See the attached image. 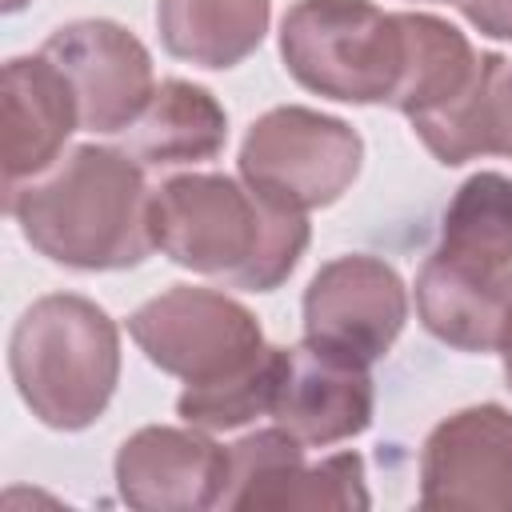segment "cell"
Segmentation results:
<instances>
[{
    "instance_id": "1",
    "label": "cell",
    "mask_w": 512,
    "mask_h": 512,
    "mask_svg": "<svg viewBox=\"0 0 512 512\" xmlns=\"http://www.w3.org/2000/svg\"><path fill=\"white\" fill-rule=\"evenodd\" d=\"M24 240L52 264L112 272L140 264L152 244V192L144 168L108 144H76L4 196Z\"/></svg>"
},
{
    "instance_id": "2",
    "label": "cell",
    "mask_w": 512,
    "mask_h": 512,
    "mask_svg": "<svg viewBox=\"0 0 512 512\" xmlns=\"http://www.w3.org/2000/svg\"><path fill=\"white\" fill-rule=\"evenodd\" d=\"M152 244L180 268L272 292L308 248V216L220 172H180L152 192Z\"/></svg>"
},
{
    "instance_id": "3",
    "label": "cell",
    "mask_w": 512,
    "mask_h": 512,
    "mask_svg": "<svg viewBox=\"0 0 512 512\" xmlns=\"http://www.w3.org/2000/svg\"><path fill=\"white\" fill-rule=\"evenodd\" d=\"M8 368L32 416L60 432L96 424L120 380L112 316L76 292L40 296L12 328Z\"/></svg>"
},
{
    "instance_id": "4",
    "label": "cell",
    "mask_w": 512,
    "mask_h": 512,
    "mask_svg": "<svg viewBox=\"0 0 512 512\" xmlns=\"http://www.w3.org/2000/svg\"><path fill=\"white\" fill-rule=\"evenodd\" d=\"M400 24L404 72L388 104L440 164L488 156V88L500 52H476L456 24L428 12H400Z\"/></svg>"
},
{
    "instance_id": "5",
    "label": "cell",
    "mask_w": 512,
    "mask_h": 512,
    "mask_svg": "<svg viewBox=\"0 0 512 512\" xmlns=\"http://www.w3.org/2000/svg\"><path fill=\"white\" fill-rule=\"evenodd\" d=\"M280 56L316 96L388 104L404 72V24L368 0H296L280 20Z\"/></svg>"
},
{
    "instance_id": "6",
    "label": "cell",
    "mask_w": 512,
    "mask_h": 512,
    "mask_svg": "<svg viewBox=\"0 0 512 512\" xmlns=\"http://www.w3.org/2000/svg\"><path fill=\"white\" fill-rule=\"evenodd\" d=\"M364 160V140L340 116L304 104L264 112L240 144V180L260 196L312 212L340 200Z\"/></svg>"
},
{
    "instance_id": "7",
    "label": "cell",
    "mask_w": 512,
    "mask_h": 512,
    "mask_svg": "<svg viewBox=\"0 0 512 512\" xmlns=\"http://www.w3.org/2000/svg\"><path fill=\"white\" fill-rule=\"evenodd\" d=\"M128 332L160 372L184 384L228 380L268 348L256 316L240 300L192 284H176L140 304Z\"/></svg>"
},
{
    "instance_id": "8",
    "label": "cell",
    "mask_w": 512,
    "mask_h": 512,
    "mask_svg": "<svg viewBox=\"0 0 512 512\" xmlns=\"http://www.w3.org/2000/svg\"><path fill=\"white\" fill-rule=\"evenodd\" d=\"M364 460L356 452L304 464V444L288 428H260L228 444V488L220 508L248 512H364Z\"/></svg>"
},
{
    "instance_id": "9",
    "label": "cell",
    "mask_w": 512,
    "mask_h": 512,
    "mask_svg": "<svg viewBox=\"0 0 512 512\" xmlns=\"http://www.w3.org/2000/svg\"><path fill=\"white\" fill-rule=\"evenodd\" d=\"M72 84L80 128L120 136L152 100V56L116 20H72L40 48Z\"/></svg>"
},
{
    "instance_id": "10",
    "label": "cell",
    "mask_w": 512,
    "mask_h": 512,
    "mask_svg": "<svg viewBox=\"0 0 512 512\" xmlns=\"http://www.w3.org/2000/svg\"><path fill=\"white\" fill-rule=\"evenodd\" d=\"M408 320V292L392 264L352 252L328 260L304 292V340L364 364L380 360Z\"/></svg>"
},
{
    "instance_id": "11",
    "label": "cell",
    "mask_w": 512,
    "mask_h": 512,
    "mask_svg": "<svg viewBox=\"0 0 512 512\" xmlns=\"http://www.w3.org/2000/svg\"><path fill=\"white\" fill-rule=\"evenodd\" d=\"M420 504L512 512V412L476 404L440 420L420 452Z\"/></svg>"
},
{
    "instance_id": "12",
    "label": "cell",
    "mask_w": 512,
    "mask_h": 512,
    "mask_svg": "<svg viewBox=\"0 0 512 512\" xmlns=\"http://www.w3.org/2000/svg\"><path fill=\"white\" fill-rule=\"evenodd\" d=\"M116 488L140 512H204L224 504L228 448L204 428L152 424L132 432L116 452Z\"/></svg>"
},
{
    "instance_id": "13",
    "label": "cell",
    "mask_w": 512,
    "mask_h": 512,
    "mask_svg": "<svg viewBox=\"0 0 512 512\" xmlns=\"http://www.w3.org/2000/svg\"><path fill=\"white\" fill-rule=\"evenodd\" d=\"M372 376L368 364L324 344H296L284 356V372L272 400V420L300 444H340L372 424Z\"/></svg>"
},
{
    "instance_id": "14",
    "label": "cell",
    "mask_w": 512,
    "mask_h": 512,
    "mask_svg": "<svg viewBox=\"0 0 512 512\" xmlns=\"http://www.w3.org/2000/svg\"><path fill=\"white\" fill-rule=\"evenodd\" d=\"M420 324L460 352H504L512 344V264L432 252L416 272Z\"/></svg>"
},
{
    "instance_id": "15",
    "label": "cell",
    "mask_w": 512,
    "mask_h": 512,
    "mask_svg": "<svg viewBox=\"0 0 512 512\" xmlns=\"http://www.w3.org/2000/svg\"><path fill=\"white\" fill-rule=\"evenodd\" d=\"M4 188L60 160L64 140L80 128L76 92L44 56H12L4 64Z\"/></svg>"
},
{
    "instance_id": "16",
    "label": "cell",
    "mask_w": 512,
    "mask_h": 512,
    "mask_svg": "<svg viewBox=\"0 0 512 512\" xmlns=\"http://www.w3.org/2000/svg\"><path fill=\"white\" fill-rule=\"evenodd\" d=\"M140 168H184L212 160L228 140L220 100L192 80H160L144 112L120 132Z\"/></svg>"
},
{
    "instance_id": "17",
    "label": "cell",
    "mask_w": 512,
    "mask_h": 512,
    "mask_svg": "<svg viewBox=\"0 0 512 512\" xmlns=\"http://www.w3.org/2000/svg\"><path fill=\"white\" fill-rule=\"evenodd\" d=\"M272 0H156L160 40L176 60L232 68L260 48Z\"/></svg>"
},
{
    "instance_id": "18",
    "label": "cell",
    "mask_w": 512,
    "mask_h": 512,
    "mask_svg": "<svg viewBox=\"0 0 512 512\" xmlns=\"http://www.w3.org/2000/svg\"><path fill=\"white\" fill-rule=\"evenodd\" d=\"M436 248L484 264H512V180L504 172L468 176L444 212Z\"/></svg>"
},
{
    "instance_id": "19",
    "label": "cell",
    "mask_w": 512,
    "mask_h": 512,
    "mask_svg": "<svg viewBox=\"0 0 512 512\" xmlns=\"http://www.w3.org/2000/svg\"><path fill=\"white\" fill-rule=\"evenodd\" d=\"M284 356L288 348L268 344L244 372L216 380V384H188L176 400V412L204 428V432H224V428H240L264 412H272L276 400V384L284 372Z\"/></svg>"
},
{
    "instance_id": "20",
    "label": "cell",
    "mask_w": 512,
    "mask_h": 512,
    "mask_svg": "<svg viewBox=\"0 0 512 512\" xmlns=\"http://www.w3.org/2000/svg\"><path fill=\"white\" fill-rule=\"evenodd\" d=\"M512 156V60L496 56L488 88V156Z\"/></svg>"
},
{
    "instance_id": "21",
    "label": "cell",
    "mask_w": 512,
    "mask_h": 512,
    "mask_svg": "<svg viewBox=\"0 0 512 512\" xmlns=\"http://www.w3.org/2000/svg\"><path fill=\"white\" fill-rule=\"evenodd\" d=\"M456 8L484 36L512 40V0H456Z\"/></svg>"
},
{
    "instance_id": "22",
    "label": "cell",
    "mask_w": 512,
    "mask_h": 512,
    "mask_svg": "<svg viewBox=\"0 0 512 512\" xmlns=\"http://www.w3.org/2000/svg\"><path fill=\"white\" fill-rule=\"evenodd\" d=\"M504 376H508V384H512V344L504 348Z\"/></svg>"
}]
</instances>
